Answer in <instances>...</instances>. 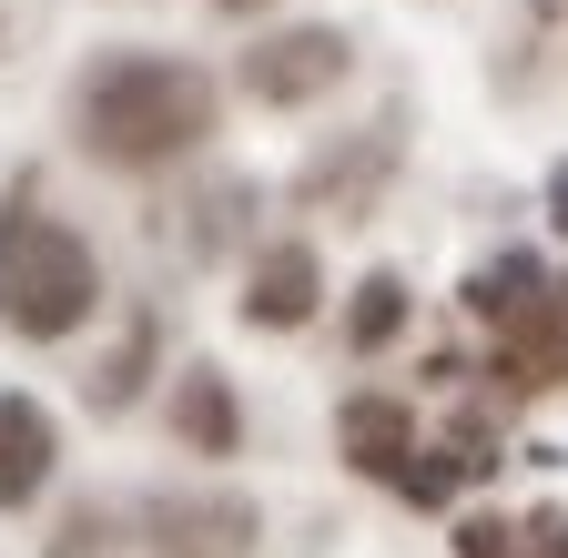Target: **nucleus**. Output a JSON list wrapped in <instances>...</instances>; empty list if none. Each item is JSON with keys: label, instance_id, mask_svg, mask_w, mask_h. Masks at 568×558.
Returning <instances> with one entry per match:
<instances>
[{"label": "nucleus", "instance_id": "nucleus-5", "mask_svg": "<svg viewBox=\"0 0 568 558\" xmlns=\"http://www.w3.org/2000/svg\"><path fill=\"white\" fill-rule=\"evenodd\" d=\"M345 457L366 467V477H386V487H406V477H416L406 406H386V396H355V406H345Z\"/></svg>", "mask_w": 568, "mask_h": 558}, {"label": "nucleus", "instance_id": "nucleus-8", "mask_svg": "<svg viewBox=\"0 0 568 558\" xmlns=\"http://www.w3.org/2000/svg\"><path fill=\"white\" fill-rule=\"evenodd\" d=\"M173 427H183L203 457H224V447H234V396H224V376H183V396H173Z\"/></svg>", "mask_w": 568, "mask_h": 558}, {"label": "nucleus", "instance_id": "nucleus-1", "mask_svg": "<svg viewBox=\"0 0 568 558\" xmlns=\"http://www.w3.org/2000/svg\"><path fill=\"white\" fill-rule=\"evenodd\" d=\"M213 132V82L193 61H163V51H112L92 61L82 82V143L122 173H153V163H183Z\"/></svg>", "mask_w": 568, "mask_h": 558}, {"label": "nucleus", "instance_id": "nucleus-11", "mask_svg": "<svg viewBox=\"0 0 568 558\" xmlns=\"http://www.w3.org/2000/svg\"><path fill=\"white\" fill-rule=\"evenodd\" d=\"M213 11H264V0H213Z\"/></svg>", "mask_w": 568, "mask_h": 558}, {"label": "nucleus", "instance_id": "nucleus-7", "mask_svg": "<svg viewBox=\"0 0 568 558\" xmlns=\"http://www.w3.org/2000/svg\"><path fill=\"white\" fill-rule=\"evenodd\" d=\"M457 558H568V518H477Z\"/></svg>", "mask_w": 568, "mask_h": 558}, {"label": "nucleus", "instance_id": "nucleus-2", "mask_svg": "<svg viewBox=\"0 0 568 558\" xmlns=\"http://www.w3.org/2000/svg\"><path fill=\"white\" fill-rule=\"evenodd\" d=\"M102 305V264L41 203H0V325L11 335H71Z\"/></svg>", "mask_w": 568, "mask_h": 558}, {"label": "nucleus", "instance_id": "nucleus-3", "mask_svg": "<svg viewBox=\"0 0 568 558\" xmlns=\"http://www.w3.org/2000/svg\"><path fill=\"white\" fill-rule=\"evenodd\" d=\"M335 82H345V41H335V31H274L264 51H244V92L274 102V112L325 102Z\"/></svg>", "mask_w": 568, "mask_h": 558}, {"label": "nucleus", "instance_id": "nucleus-9", "mask_svg": "<svg viewBox=\"0 0 568 558\" xmlns=\"http://www.w3.org/2000/svg\"><path fill=\"white\" fill-rule=\"evenodd\" d=\"M396 315H406V285L396 274H366V295H355V345H386Z\"/></svg>", "mask_w": 568, "mask_h": 558}, {"label": "nucleus", "instance_id": "nucleus-4", "mask_svg": "<svg viewBox=\"0 0 568 558\" xmlns=\"http://www.w3.org/2000/svg\"><path fill=\"white\" fill-rule=\"evenodd\" d=\"M51 457H61V437H51V416H41L31 396H0V508H21V498H41V477H51Z\"/></svg>", "mask_w": 568, "mask_h": 558}, {"label": "nucleus", "instance_id": "nucleus-6", "mask_svg": "<svg viewBox=\"0 0 568 558\" xmlns=\"http://www.w3.org/2000/svg\"><path fill=\"white\" fill-rule=\"evenodd\" d=\"M244 315H254V325H305V315H315V254H305V244H274L264 274L244 285Z\"/></svg>", "mask_w": 568, "mask_h": 558}, {"label": "nucleus", "instance_id": "nucleus-10", "mask_svg": "<svg viewBox=\"0 0 568 558\" xmlns=\"http://www.w3.org/2000/svg\"><path fill=\"white\" fill-rule=\"evenodd\" d=\"M548 214H558V234H568V163L548 173Z\"/></svg>", "mask_w": 568, "mask_h": 558}]
</instances>
